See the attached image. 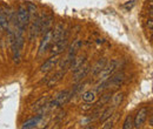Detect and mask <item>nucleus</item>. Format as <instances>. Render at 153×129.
Returning a JSON list of instances; mask_svg holds the SVG:
<instances>
[{
  "mask_svg": "<svg viewBox=\"0 0 153 129\" xmlns=\"http://www.w3.org/2000/svg\"><path fill=\"white\" fill-rule=\"evenodd\" d=\"M18 21L16 22V27L20 28L21 31H25L28 22H30V12L25 5H20L18 8V14H17Z\"/></svg>",
  "mask_w": 153,
  "mask_h": 129,
  "instance_id": "1",
  "label": "nucleus"
},
{
  "mask_svg": "<svg viewBox=\"0 0 153 129\" xmlns=\"http://www.w3.org/2000/svg\"><path fill=\"white\" fill-rule=\"evenodd\" d=\"M44 17H45L44 14H40L39 17L34 18V20L32 21L31 27H30V31H28V40L31 42L38 37V35H40V28H41V22H42Z\"/></svg>",
  "mask_w": 153,
  "mask_h": 129,
  "instance_id": "2",
  "label": "nucleus"
},
{
  "mask_svg": "<svg viewBox=\"0 0 153 129\" xmlns=\"http://www.w3.org/2000/svg\"><path fill=\"white\" fill-rule=\"evenodd\" d=\"M67 46H68V39H67V37L59 39V40L51 43V48H50L51 49V54L52 55H59L65 49H67Z\"/></svg>",
  "mask_w": 153,
  "mask_h": 129,
  "instance_id": "3",
  "label": "nucleus"
},
{
  "mask_svg": "<svg viewBox=\"0 0 153 129\" xmlns=\"http://www.w3.org/2000/svg\"><path fill=\"white\" fill-rule=\"evenodd\" d=\"M117 67H118V61H117V60H112L111 62L106 63L105 67L101 69V72L98 74V75H99V81L102 82V81H105L106 79H108L112 74L114 73Z\"/></svg>",
  "mask_w": 153,
  "mask_h": 129,
  "instance_id": "4",
  "label": "nucleus"
},
{
  "mask_svg": "<svg viewBox=\"0 0 153 129\" xmlns=\"http://www.w3.org/2000/svg\"><path fill=\"white\" fill-rule=\"evenodd\" d=\"M147 115H149V108H147V107L140 108V109L138 111V113L135 114V116H134V121H133L134 128L141 127V126L145 123V121H146V119H147Z\"/></svg>",
  "mask_w": 153,
  "mask_h": 129,
  "instance_id": "5",
  "label": "nucleus"
},
{
  "mask_svg": "<svg viewBox=\"0 0 153 129\" xmlns=\"http://www.w3.org/2000/svg\"><path fill=\"white\" fill-rule=\"evenodd\" d=\"M58 62H59L58 55H53V56H51V57H48V59L41 65L40 72H41V73H48V72H51V71L57 66Z\"/></svg>",
  "mask_w": 153,
  "mask_h": 129,
  "instance_id": "6",
  "label": "nucleus"
},
{
  "mask_svg": "<svg viewBox=\"0 0 153 129\" xmlns=\"http://www.w3.org/2000/svg\"><path fill=\"white\" fill-rule=\"evenodd\" d=\"M51 43H52V29L44 34V38H42L41 43H40V47H39V52H38L39 55H42L50 48Z\"/></svg>",
  "mask_w": 153,
  "mask_h": 129,
  "instance_id": "7",
  "label": "nucleus"
},
{
  "mask_svg": "<svg viewBox=\"0 0 153 129\" xmlns=\"http://www.w3.org/2000/svg\"><path fill=\"white\" fill-rule=\"evenodd\" d=\"M81 45H82V42H81V40H79V39L73 40V42L71 43V46H70V48H68V54L66 56V59L70 61V63H71V61L76 57V53H78V51L80 49Z\"/></svg>",
  "mask_w": 153,
  "mask_h": 129,
  "instance_id": "8",
  "label": "nucleus"
},
{
  "mask_svg": "<svg viewBox=\"0 0 153 129\" xmlns=\"http://www.w3.org/2000/svg\"><path fill=\"white\" fill-rule=\"evenodd\" d=\"M90 71H91V66H90V65H84L82 67H80L78 71L74 72L73 81H74V82L81 81L82 79H85V77L87 76V74L90 73Z\"/></svg>",
  "mask_w": 153,
  "mask_h": 129,
  "instance_id": "9",
  "label": "nucleus"
},
{
  "mask_svg": "<svg viewBox=\"0 0 153 129\" xmlns=\"http://www.w3.org/2000/svg\"><path fill=\"white\" fill-rule=\"evenodd\" d=\"M85 61H86V56L85 55L76 56V57L71 61V63H70V67H68V68H71V71H72V72H76V71H78L80 67H82V66L85 65Z\"/></svg>",
  "mask_w": 153,
  "mask_h": 129,
  "instance_id": "10",
  "label": "nucleus"
},
{
  "mask_svg": "<svg viewBox=\"0 0 153 129\" xmlns=\"http://www.w3.org/2000/svg\"><path fill=\"white\" fill-rule=\"evenodd\" d=\"M52 24H53V17H52V15H48V17H44V19H42V22H41L40 34H42V35H44L45 33H47L48 31H51Z\"/></svg>",
  "mask_w": 153,
  "mask_h": 129,
  "instance_id": "11",
  "label": "nucleus"
},
{
  "mask_svg": "<svg viewBox=\"0 0 153 129\" xmlns=\"http://www.w3.org/2000/svg\"><path fill=\"white\" fill-rule=\"evenodd\" d=\"M106 63H107V59H106V57H101V59H99V60L96 62V65L92 67V71H91L92 76H98V74L101 72V69L105 67Z\"/></svg>",
  "mask_w": 153,
  "mask_h": 129,
  "instance_id": "12",
  "label": "nucleus"
},
{
  "mask_svg": "<svg viewBox=\"0 0 153 129\" xmlns=\"http://www.w3.org/2000/svg\"><path fill=\"white\" fill-rule=\"evenodd\" d=\"M65 27H64V24H58L57 26L54 27V29L52 31V42L57 41L59 39L64 38V33H65Z\"/></svg>",
  "mask_w": 153,
  "mask_h": 129,
  "instance_id": "13",
  "label": "nucleus"
},
{
  "mask_svg": "<svg viewBox=\"0 0 153 129\" xmlns=\"http://www.w3.org/2000/svg\"><path fill=\"white\" fill-rule=\"evenodd\" d=\"M65 74H66L65 71H59V72H57L52 77H50V80H48V82H47V87L51 88V87L56 86L59 81H61V79L65 76Z\"/></svg>",
  "mask_w": 153,
  "mask_h": 129,
  "instance_id": "14",
  "label": "nucleus"
},
{
  "mask_svg": "<svg viewBox=\"0 0 153 129\" xmlns=\"http://www.w3.org/2000/svg\"><path fill=\"white\" fill-rule=\"evenodd\" d=\"M41 119H42V115L40 114V115H37L36 117H32V119L27 120L26 122H24L22 128H24V129L36 128V127H37V125H39V122L41 121Z\"/></svg>",
  "mask_w": 153,
  "mask_h": 129,
  "instance_id": "15",
  "label": "nucleus"
},
{
  "mask_svg": "<svg viewBox=\"0 0 153 129\" xmlns=\"http://www.w3.org/2000/svg\"><path fill=\"white\" fill-rule=\"evenodd\" d=\"M81 99H82V101L86 102V103H92V102L96 101L97 93L94 92V91H87V92H85L81 95Z\"/></svg>",
  "mask_w": 153,
  "mask_h": 129,
  "instance_id": "16",
  "label": "nucleus"
},
{
  "mask_svg": "<svg viewBox=\"0 0 153 129\" xmlns=\"http://www.w3.org/2000/svg\"><path fill=\"white\" fill-rule=\"evenodd\" d=\"M113 113H114V107H110V108L105 109V111H104V113L100 115V117H99V121H100V122H104V121H106L107 119L112 117Z\"/></svg>",
  "mask_w": 153,
  "mask_h": 129,
  "instance_id": "17",
  "label": "nucleus"
},
{
  "mask_svg": "<svg viewBox=\"0 0 153 129\" xmlns=\"http://www.w3.org/2000/svg\"><path fill=\"white\" fill-rule=\"evenodd\" d=\"M8 20L6 18V15L4 14V12L0 8V31H6L8 29Z\"/></svg>",
  "mask_w": 153,
  "mask_h": 129,
  "instance_id": "18",
  "label": "nucleus"
},
{
  "mask_svg": "<svg viewBox=\"0 0 153 129\" xmlns=\"http://www.w3.org/2000/svg\"><path fill=\"white\" fill-rule=\"evenodd\" d=\"M112 96V95H111ZM124 100V93H115L114 95L112 96V105H113V107H118L120 103H121V101Z\"/></svg>",
  "mask_w": 153,
  "mask_h": 129,
  "instance_id": "19",
  "label": "nucleus"
},
{
  "mask_svg": "<svg viewBox=\"0 0 153 129\" xmlns=\"http://www.w3.org/2000/svg\"><path fill=\"white\" fill-rule=\"evenodd\" d=\"M48 100H50V96H44V97L39 99L37 102H34V103H33L32 109H33V111H39V109H40V108H41V107H42V106H44Z\"/></svg>",
  "mask_w": 153,
  "mask_h": 129,
  "instance_id": "20",
  "label": "nucleus"
},
{
  "mask_svg": "<svg viewBox=\"0 0 153 129\" xmlns=\"http://www.w3.org/2000/svg\"><path fill=\"white\" fill-rule=\"evenodd\" d=\"M111 95H112V94H111V92H110V93H107V94H105L104 96H101V99L97 102V105H96L97 107H102V106L111 99Z\"/></svg>",
  "mask_w": 153,
  "mask_h": 129,
  "instance_id": "21",
  "label": "nucleus"
},
{
  "mask_svg": "<svg viewBox=\"0 0 153 129\" xmlns=\"http://www.w3.org/2000/svg\"><path fill=\"white\" fill-rule=\"evenodd\" d=\"M123 128L124 129H132L133 128V117L131 115H128L123 125Z\"/></svg>",
  "mask_w": 153,
  "mask_h": 129,
  "instance_id": "22",
  "label": "nucleus"
},
{
  "mask_svg": "<svg viewBox=\"0 0 153 129\" xmlns=\"http://www.w3.org/2000/svg\"><path fill=\"white\" fill-rule=\"evenodd\" d=\"M113 127V120L110 117L107 119L106 121H104V125H102V129H110Z\"/></svg>",
  "mask_w": 153,
  "mask_h": 129,
  "instance_id": "23",
  "label": "nucleus"
},
{
  "mask_svg": "<svg viewBox=\"0 0 153 129\" xmlns=\"http://www.w3.org/2000/svg\"><path fill=\"white\" fill-rule=\"evenodd\" d=\"M27 10H28V12H30V14H37V6L36 5H33L32 2H30L28 5H27Z\"/></svg>",
  "mask_w": 153,
  "mask_h": 129,
  "instance_id": "24",
  "label": "nucleus"
},
{
  "mask_svg": "<svg viewBox=\"0 0 153 129\" xmlns=\"http://www.w3.org/2000/svg\"><path fill=\"white\" fill-rule=\"evenodd\" d=\"M147 27L150 28V31H152V28H153V20H152V17H150V19L147 20Z\"/></svg>",
  "mask_w": 153,
  "mask_h": 129,
  "instance_id": "25",
  "label": "nucleus"
}]
</instances>
